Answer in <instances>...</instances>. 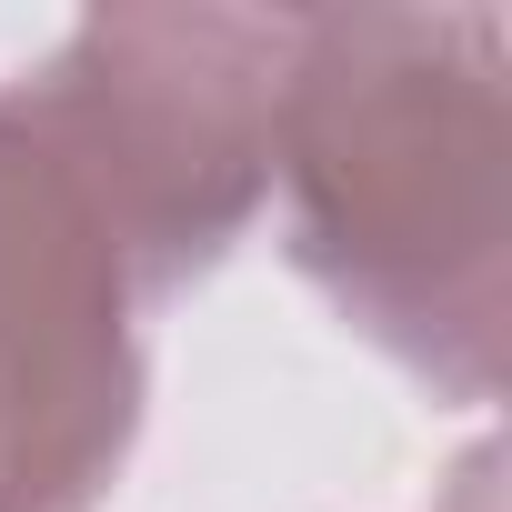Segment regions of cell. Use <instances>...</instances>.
<instances>
[{"label": "cell", "instance_id": "obj_1", "mask_svg": "<svg viewBox=\"0 0 512 512\" xmlns=\"http://www.w3.org/2000/svg\"><path fill=\"white\" fill-rule=\"evenodd\" d=\"M272 181L302 282L442 402L512 352V31L502 11H292Z\"/></svg>", "mask_w": 512, "mask_h": 512}, {"label": "cell", "instance_id": "obj_2", "mask_svg": "<svg viewBox=\"0 0 512 512\" xmlns=\"http://www.w3.org/2000/svg\"><path fill=\"white\" fill-rule=\"evenodd\" d=\"M292 11H91L41 71L11 81L31 131L101 201L141 302L231 262L272 201V91Z\"/></svg>", "mask_w": 512, "mask_h": 512}, {"label": "cell", "instance_id": "obj_3", "mask_svg": "<svg viewBox=\"0 0 512 512\" xmlns=\"http://www.w3.org/2000/svg\"><path fill=\"white\" fill-rule=\"evenodd\" d=\"M141 282L0 91V512H101L141 432Z\"/></svg>", "mask_w": 512, "mask_h": 512}, {"label": "cell", "instance_id": "obj_4", "mask_svg": "<svg viewBox=\"0 0 512 512\" xmlns=\"http://www.w3.org/2000/svg\"><path fill=\"white\" fill-rule=\"evenodd\" d=\"M462 482H472V492H462V512H492V492H482V482H492V462H472Z\"/></svg>", "mask_w": 512, "mask_h": 512}]
</instances>
